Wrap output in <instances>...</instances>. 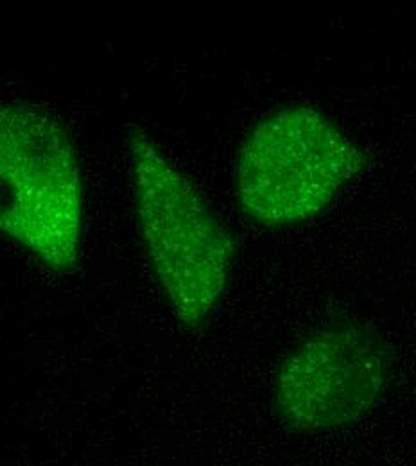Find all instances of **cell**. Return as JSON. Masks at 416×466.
Wrapping results in <instances>:
<instances>
[{"label":"cell","instance_id":"1","mask_svg":"<svg viewBox=\"0 0 416 466\" xmlns=\"http://www.w3.org/2000/svg\"><path fill=\"white\" fill-rule=\"evenodd\" d=\"M127 153L151 268L175 316L196 329L227 292L236 244L192 181L149 135L133 129Z\"/></svg>","mask_w":416,"mask_h":466},{"label":"cell","instance_id":"2","mask_svg":"<svg viewBox=\"0 0 416 466\" xmlns=\"http://www.w3.org/2000/svg\"><path fill=\"white\" fill-rule=\"evenodd\" d=\"M0 227L46 268L77 266L83 179L70 133L47 108L16 101L0 112Z\"/></svg>","mask_w":416,"mask_h":466},{"label":"cell","instance_id":"3","mask_svg":"<svg viewBox=\"0 0 416 466\" xmlns=\"http://www.w3.org/2000/svg\"><path fill=\"white\" fill-rule=\"evenodd\" d=\"M364 166V151L332 118L284 106L262 116L240 146L238 203L259 225H299L321 214Z\"/></svg>","mask_w":416,"mask_h":466},{"label":"cell","instance_id":"4","mask_svg":"<svg viewBox=\"0 0 416 466\" xmlns=\"http://www.w3.org/2000/svg\"><path fill=\"white\" fill-rule=\"evenodd\" d=\"M393 353L366 323L341 319L288 353L275 380L279 418L298 432L349 427L368 414L391 379Z\"/></svg>","mask_w":416,"mask_h":466}]
</instances>
